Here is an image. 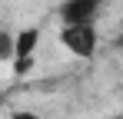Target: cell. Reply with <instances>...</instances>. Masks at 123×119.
Returning <instances> with one entry per match:
<instances>
[{
	"label": "cell",
	"mask_w": 123,
	"mask_h": 119,
	"mask_svg": "<svg viewBox=\"0 0 123 119\" xmlns=\"http://www.w3.org/2000/svg\"><path fill=\"white\" fill-rule=\"evenodd\" d=\"M60 46L77 60H90L100 46V37H97V27L93 23H63L60 30Z\"/></svg>",
	"instance_id": "1"
},
{
	"label": "cell",
	"mask_w": 123,
	"mask_h": 119,
	"mask_svg": "<svg viewBox=\"0 0 123 119\" xmlns=\"http://www.w3.org/2000/svg\"><path fill=\"white\" fill-rule=\"evenodd\" d=\"M37 50H40V27H23L13 33V73L17 76H27L37 63Z\"/></svg>",
	"instance_id": "2"
},
{
	"label": "cell",
	"mask_w": 123,
	"mask_h": 119,
	"mask_svg": "<svg viewBox=\"0 0 123 119\" xmlns=\"http://www.w3.org/2000/svg\"><path fill=\"white\" fill-rule=\"evenodd\" d=\"M100 7H103V0H63L60 20L63 23H93Z\"/></svg>",
	"instance_id": "3"
},
{
	"label": "cell",
	"mask_w": 123,
	"mask_h": 119,
	"mask_svg": "<svg viewBox=\"0 0 123 119\" xmlns=\"http://www.w3.org/2000/svg\"><path fill=\"white\" fill-rule=\"evenodd\" d=\"M0 60L3 63L13 60V33H7V30H0Z\"/></svg>",
	"instance_id": "4"
},
{
	"label": "cell",
	"mask_w": 123,
	"mask_h": 119,
	"mask_svg": "<svg viewBox=\"0 0 123 119\" xmlns=\"http://www.w3.org/2000/svg\"><path fill=\"white\" fill-rule=\"evenodd\" d=\"M10 119H37V116H33V113H23V109H13Z\"/></svg>",
	"instance_id": "5"
},
{
	"label": "cell",
	"mask_w": 123,
	"mask_h": 119,
	"mask_svg": "<svg viewBox=\"0 0 123 119\" xmlns=\"http://www.w3.org/2000/svg\"><path fill=\"white\" fill-rule=\"evenodd\" d=\"M113 46H117V50H123V33H120L117 40H113Z\"/></svg>",
	"instance_id": "6"
},
{
	"label": "cell",
	"mask_w": 123,
	"mask_h": 119,
	"mask_svg": "<svg viewBox=\"0 0 123 119\" xmlns=\"http://www.w3.org/2000/svg\"><path fill=\"white\" fill-rule=\"evenodd\" d=\"M0 106H3V99H0Z\"/></svg>",
	"instance_id": "7"
}]
</instances>
